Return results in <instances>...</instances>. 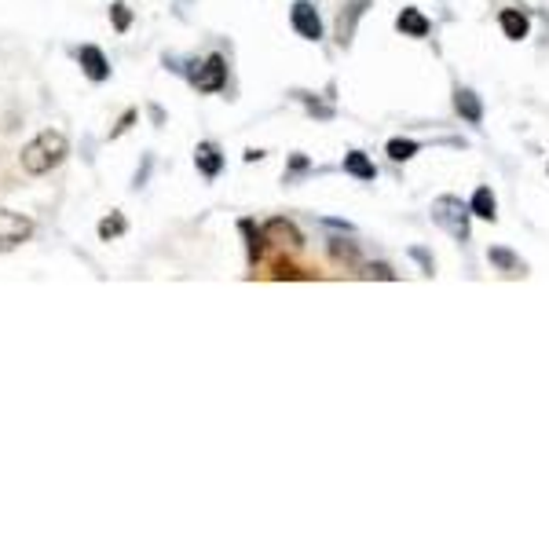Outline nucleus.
I'll return each mask as SVG.
<instances>
[{"mask_svg":"<svg viewBox=\"0 0 549 549\" xmlns=\"http://www.w3.org/2000/svg\"><path fill=\"white\" fill-rule=\"evenodd\" d=\"M67 155H70L67 136L59 132V129H44V132H37L34 139L22 147L19 162H22V169H26L29 176H44V172H52L55 165H63Z\"/></svg>","mask_w":549,"mask_h":549,"instance_id":"f257e3e1","label":"nucleus"},{"mask_svg":"<svg viewBox=\"0 0 549 549\" xmlns=\"http://www.w3.org/2000/svg\"><path fill=\"white\" fill-rule=\"evenodd\" d=\"M433 220L454 238V242H469V217H473V209L462 202V198H454V195H440L433 202Z\"/></svg>","mask_w":549,"mask_h":549,"instance_id":"f03ea898","label":"nucleus"},{"mask_svg":"<svg viewBox=\"0 0 549 549\" xmlns=\"http://www.w3.org/2000/svg\"><path fill=\"white\" fill-rule=\"evenodd\" d=\"M29 235H34V220L15 209H0V253L19 250L22 242H29Z\"/></svg>","mask_w":549,"mask_h":549,"instance_id":"7ed1b4c3","label":"nucleus"},{"mask_svg":"<svg viewBox=\"0 0 549 549\" xmlns=\"http://www.w3.org/2000/svg\"><path fill=\"white\" fill-rule=\"evenodd\" d=\"M290 26L304 41H322V19H319L312 0H297V4L290 8Z\"/></svg>","mask_w":549,"mask_h":549,"instance_id":"20e7f679","label":"nucleus"},{"mask_svg":"<svg viewBox=\"0 0 549 549\" xmlns=\"http://www.w3.org/2000/svg\"><path fill=\"white\" fill-rule=\"evenodd\" d=\"M191 84L198 92H220L227 84V59L224 55H209L205 63H198V70L191 74Z\"/></svg>","mask_w":549,"mask_h":549,"instance_id":"39448f33","label":"nucleus"},{"mask_svg":"<svg viewBox=\"0 0 549 549\" xmlns=\"http://www.w3.org/2000/svg\"><path fill=\"white\" fill-rule=\"evenodd\" d=\"M77 63H81V70H84L88 81H96V84L110 81V63H107L103 48H96V44H81V48H77Z\"/></svg>","mask_w":549,"mask_h":549,"instance_id":"423d86ee","label":"nucleus"},{"mask_svg":"<svg viewBox=\"0 0 549 549\" xmlns=\"http://www.w3.org/2000/svg\"><path fill=\"white\" fill-rule=\"evenodd\" d=\"M195 165L205 179H217L224 172V155H220V147L217 143H198L195 147Z\"/></svg>","mask_w":549,"mask_h":549,"instance_id":"0eeeda50","label":"nucleus"},{"mask_svg":"<svg viewBox=\"0 0 549 549\" xmlns=\"http://www.w3.org/2000/svg\"><path fill=\"white\" fill-rule=\"evenodd\" d=\"M366 8H370V0H352V4L341 12V19H338V41H341V48L352 44L355 26H359V19L366 15Z\"/></svg>","mask_w":549,"mask_h":549,"instance_id":"6e6552de","label":"nucleus"},{"mask_svg":"<svg viewBox=\"0 0 549 549\" xmlns=\"http://www.w3.org/2000/svg\"><path fill=\"white\" fill-rule=\"evenodd\" d=\"M264 235L271 238V242H279V246H290V250H300L304 246V238H300V231L290 224V220H267L264 224Z\"/></svg>","mask_w":549,"mask_h":549,"instance_id":"1a4fd4ad","label":"nucleus"},{"mask_svg":"<svg viewBox=\"0 0 549 549\" xmlns=\"http://www.w3.org/2000/svg\"><path fill=\"white\" fill-rule=\"evenodd\" d=\"M454 110L462 114L469 125H480V121H483V103H480V96L473 88H458L454 92Z\"/></svg>","mask_w":549,"mask_h":549,"instance_id":"9d476101","label":"nucleus"},{"mask_svg":"<svg viewBox=\"0 0 549 549\" xmlns=\"http://www.w3.org/2000/svg\"><path fill=\"white\" fill-rule=\"evenodd\" d=\"M395 29H400L403 37H429V19L418 8H403L400 19H395Z\"/></svg>","mask_w":549,"mask_h":549,"instance_id":"9b49d317","label":"nucleus"},{"mask_svg":"<svg viewBox=\"0 0 549 549\" xmlns=\"http://www.w3.org/2000/svg\"><path fill=\"white\" fill-rule=\"evenodd\" d=\"M498 26H502V34H505L509 41H524V37H528V15L516 12V8H505V12L498 15Z\"/></svg>","mask_w":549,"mask_h":549,"instance_id":"f8f14e48","label":"nucleus"},{"mask_svg":"<svg viewBox=\"0 0 549 549\" xmlns=\"http://www.w3.org/2000/svg\"><path fill=\"white\" fill-rule=\"evenodd\" d=\"M345 172H348V176H355V179H374V176H378L374 162L366 158L362 150H348V155H345Z\"/></svg>","mask_w":549,"mask_h":549,"instance_id":"ddd939ff","label":"nucleus"},{"mask_svg":"<svg viewBox=\"0 0 549 549\" xmlns=\"http://www.w3.org/2000/svg\"><path fill=\"white\" fill-rule=\"evenodd\" d=\"M469 209H473V217H480V220H495V217H498V202H495L491 187H480V191L473 195Z\"/></svg>","mask_w":549,"mask_h":549,"instance_id":"4468645a","label":"nucleus"},{"mask_svg":"<svg viewBox=\"0 0 549 549\" xmlns=\"http://www.w3.org/2000/svg\"><path fill=\"white\" fill-rule=\"evenodd\" d=\"M238 227H242V235H246V250H250V260L257 264V260L264 257V242H267L264 227H253V220H242Z\"/></svg>","mask_w":549,"mask_h":549,"instance_id":"2eb2a0df","label":"nucleus"},{"mask_svg":"<svg viewBox=\"0 0 549 549\" xmlns=\"http://www.w3.org/2000/svg\"><path fill=\"white\" fill-rule=\"evenodd\" d=\"M487 260H491L495 267H502L505 274H524V260L516 257V253H509V250H502V246L487 250Z\"/></svg>","mask_w":549,"mask_h":549,"instance_id":"dca6fc26","label":"nucleus"},{"mask_svg":"<svg viewBox=\"0 0 549 549\" xmlns=\"http://www.w3.org/2000/svg\"><path fill=\"white\" fill-rule=\"evenodd\" d=\"M418 143L414 139H403V136H395V139H388V158L392 162H410L414 155H418Z\"/></svg>","mask_w":549,"mask_h":549,"instance_id":"f3484780","label":"nucleus"},{"mask_svg":"<svg viewBox=\"0 0 549 549\" xmlns=\"http://www.w3.org/2000/svg\"><path fill=\"white\" fill-rule=\"evenodd\" d=\"M125 217H121V212H110L107 220H99V238L103 242H110V238H117V235H125Z\"/></svg>","mask_w":549,"mask_h":549,"instance_id":"a211bd4d","label":"nucleus"},{"mask_svg":"<svg viewBox=\"0 0 549 549\" xmlns=\"http://www.w3.org/2000/svg\"><path fill=\"white\" fill-rule=\"evenodd\" d=\"M110 22H114V29H117V34H125V29L132 26V12L125 8V4H121V0H117V4L110 8Z\"/></svg>","mask_w":549,"mask_h":549,"instance_id":"6ab92c4d","label":"nucleus"},{"mask_svg":"<svg viewBox=\"0 0 549 549\" xmlns=\"http://www.w3.org/2000/svg\"><path fill=\"white\" fill-rule=\"evenodd\" d=\"M362 274H366V279H388V282H395V271L388 264H370Z\"/></svg>","mask_w":549,"mask_h":549,"instance_id":"aec40b11","label":"nucleus"},{"mask_svg":"<svg viewBox=\"0 0 549 549\" xmlns=\"http://www.w3.org/2000/svg\"><path fill=\"white\" fill-rule=\"evenodd\" d=\"M410 257H414V260L421 264V271H425V274H433V271H436V264H433V257H429V253H425L421 246H414V250H410Z\"/></svg>","mask_w":549,"mask_h":549,"instance_id":"412c9836","label":"nucleus"},{"mask_svg":"<svg viewBox=\"0 0 549 549\" xmlns=\"http://www.w3.org/2000/svg\"><path fill=\"white\" fill-rule=\"evenodd\" d=\"M330 250H333V257H338V260H341V257H345V260H355V246H345V238H333Z\"/></svg>","mask_w":549,"mask_h":549,"instance_id":"4be33fe9","label":"nucleus"},{"mask_svg":"<svg viewBox=\"0 0 549 549\" xmlns=\"http://www.w3.org/2000/svg\"><path fill=\"white\" fill-rule=\"evenodd\" d=\"M300 172H308V158H304V155H293V158H290V172H286V179H293V176H300Z\"/></svg>","mask_w":549,"mask_h":549,"instance_id":"5701e85b","label":"nucleus"},{"mask_svg":"<svg viewBox=\"0 0 549 549\" xmlns=\"http://www.w3.org/2000/svg\"><path fill=\"white\" fill-rule=\"evenodd\" d=\"M132 121H136V110H125V117H121V121H117V129L110 132V139H117L121 132H129V129H132Z\"/></svg>","mask_w":549,"mask_h":549,"instance_id":"b1692460","label":"nucleus"}]
</instances>
